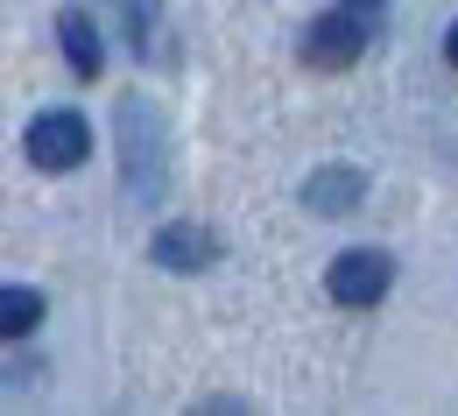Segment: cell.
I'll list each match as a JSON object with an SVG mask.
<instances>
[{"label": "cell", "mask_w": 458, "mask_h": 416, "mask_svg": "<svg viewBox=\"0 0 458 416\" xmlns=\"http://www.w3.org/2000/svg\"><path fill=\"white\" fill-rule=\"evenodd\" d=\"M21 149H29L36 170H78L92 156V127H85V114H71V106H50V114L29 120Z\"/></svg>", "instance_id": "cell-1"}, {"label": "cell", "mask_w": 458, "mask_h": 416, "mask_svg": "<svg viewBox=\"0 0 458 416\" xmlns=\"http://www.w3.org/2000/svg\"><path fill=\"white\" fill-rule=\"evenodd\" d=\"M388 283H395V261H388L381 247H352V254H339V261L325 268V290H332V303H345V310H374V303L388 297Z\"/></svg>", "instance_id": "cell-2"}, {"label": "cell", "mask_w": 458, "mask_h": 416, "mask_svg": "<svg viewBox=\"0 0 458 416\" xmlns=\"http://www.w3.org/2000/svg\"><path fill=\"white\" fill-rule=\"evenodd\" d=\"M360 50H367V21H360V7L318 14V21L303 29V64H310V71H345V64H360Z\"/></svg>", "instance_id": "cell-3"}, {"label": "cell", "mask_w": 458, "mask_h": 416, "mask_svg": "<svg viewBox=\"0 0 458 416\" xmlns=\"http://www.w3.org/2000/svg\"><path fill=\"white\" fill-rule=\"evenodd\" d=\"M148 254H156V268H170V276H198V268L219 261V233H205V226H191V219H170L163 233L148 240Z\"/></svg>", "instance_id": "cell-4"}, {"label": "cell", "mask_w": 458, "mask_h": 416, "mask_svg": "<svg viewBox=\"0 0 458 416\" xmlns=\"http://www.w3.org/2000/svg\"><path fill=\"white\" fill-rule=\"evenodd\" d=\"M360 198H367V177L345 170V163L318 170V177H303V205H310L318 219H345V212H360Z\"/></svg>", "instance_id": "cell-5"}, {"label": "cell", "mask_w": 458, "mask_h": 416, "mask_svg": "<svg viewBox=\"0 0 458 416\" xmlns=\"http://www.w3.org/2000/svg\"><path fill=\"white\" fill-rule=\"evenodd\" d=\"M57 43H64V64H71L78 78H99V71H106L99 29H92V14H85V7H64V14H57Z\"/></svg>", "instance_id": "cell-6"}, {"label": "cell", "mask_w": 458, "mask_h": 416, "mask_svg": "<svg viewBox=\"0 0 458 416\" xmlns=\"http://www.w3.org/2000/svg\"><path fill=\"white\" fill-rule=\"evenodd\" d=\"M43 290H21V283H7L0 290V339H29L36 325H43Z\"/></svg>", "instance_id": "cell-7"}, {"label": "cell", "mask_w": 458, "mask_h": 416, "mask_svg": "<svg viewBox=\"0 0 458 416\" xmlns=\"http://www.w3.org/2000/svg\"><path fill=\"white\" fill-rule=\"evenodd\" d=\"M120 21H127V36H134V50L148 57V29H156V0H120Z\"/></svg>", "instance_id": "cell-8"}, {"label": "cell", "mask_w": 458, "mask_h": 416, "mask_svg": "<svg viewBox=\"0 0 458 416\" xmlns=\"http://www.w3.org/2000/svg\"><path fill=\"white\" fill-rule=\"evenodd\" d=\"M445 57H452V71H458V21H452V36H445Z\"/></svg>", "instance_id": "cell-9"}, {"label": "cell", "mask_w": 458, "mask_h": 416, "mask_svg": "<svg viewBox=\"0 0 458 416\" xmlns=\"http://www.w3.org/2000/svg\"><path fill=\"white\" fill-rule=\"evenodd\" d=\"M345 7H388V0H345Z\"/></svg>", "instance_id": "cell-10"}]
</instances>
